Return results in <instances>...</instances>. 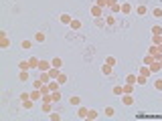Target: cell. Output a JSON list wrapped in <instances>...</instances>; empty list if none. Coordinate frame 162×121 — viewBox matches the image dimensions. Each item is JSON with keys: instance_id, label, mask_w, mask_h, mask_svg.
<instances>
[{"instance_id": "42", "label": "cell", "mask_w": 162, "mask_h": 121, "mask_svg": "<svg viewBox=\"0 0 162 121\" xmlns=\"http://www.w3.org/2000/svg\"><path fill=\"white\" fill-rule=\"evenodd\" d=\"M49 117H51L53 121H59V119H61V115H59V113H49Z\"/></svg>"}, {"instance_id": "2", "label": "cell", "mask_w": 162, "mask_h": 121, "mask_svg": "<svg viewBox=\"0 0 162 121\" xmlns=\"http://www.w3.org/2000/svg\"><path fill=\"white\" fill-rule=\"evenodd\" d=\"M108 6L112 8V12H114V14H118L122 10V4L118 2V0H108Z\"/></svg>"}, {"instance_id": "36", "label": "cell", "mask_w": 162, "mask_h": 121, "mask_svg": "<svg viewBox=\"0 0 162 121\" xmlns=\"http://www.w3.org/2000/svg\"><path fill=\"white\" fill-rule=\"evenodd\" d=\"M43 85H45V83H43V81H40V79L33 81V89H40V87H43Z\"/></svg>"}, {"instance_id": "19", "label": "cell", "mask_w": 162, "mask_h": 121, "mask_svg": "<svg viewBox=\"0 0 162 121\" xmlns=\"http://www.w3.org/2000/svg\"><path fill=\"white\" fill-rule=\"evenodd\" d=\"M101 73H103V75H112V73H114V67H112V65H108V63H105V65L101 67Z\"/></svg>"}, {"instance_id": "22", "label": "cell", "mask_w": 162, "mask_h": 121, "mask_svg": "<svg viewBox=\"0 0 162 121\" xmlns=\"http://www.w3.org/2000/svg\"><path fill=\"white\" fill-rule=\"evenodd\" d=\"M51 105H53V103H49V101H43V105H40L43 113H51Z\"/></svg>"}, {"instance_id": "25", "label": "cell", "mask_w": 162, "mask_h": 121, "mask_svg": "<svg viewBox=\"0 0 162 121\" xmlns=\"http://www.w3.org/2000/svg\"><path fill=\"white\" fill-rule=\"evenodd\" d=\"M93 24H95V26H105L108 22H105V20L101 18V16H97V18H93Z\"/></svg>"}, {"instance_id": "1", "label": "cell", "mask_w": 162, "mask_h": 121, "mask_svg": "<svg viewBox=\"0 0 162 121\" xmlns=\"http://www.w3.org/2000/svg\"><path fill=\"white\" fill-rule=\"evenodd\" d=\"M134 95H132V93H124V95H122V103H124V105H128V107H130V105H134Z\"/></svg>"}, {"instance_id": "13", "label": "cell", "mask_w": 162, "mask_h": 121, "mask_svg": "<svg viewBox=\"0 0 162 121\" xmlns=\"http://www.w3.org/2000/svg\"><path fill=\"white\" fill-rule=\"evenodd\" d=\"M34 40H37V42H45V40H47V34L43 33V30H39V33H34Z\"/></svg>"}, {"instance_id": "40", "label": "cell", "mask_w": 162, "mask_h": 121, "mask_svg": "<svg viewBox=\"0 0 162 121\" xmlns=\"http://www.w3.org/2000/svg\"><path fill=\"white\" fill-rule=\"evenodd\" d=\"M20 47H22V48H31V47H33V42H31V40H22Z\"/></svg>"}, {"instance_id": "31", "label": "cell", "mask_w": 162, "mask_h": 121, "mask_svg": "<svg viewBox=\"0 0 162 121\" xmlns=\"http://www.w3.org/2000/svg\"><path fill=\"white\" fill-rule=\"evenodd\" d=\"M124 93H132V95H134V85L126 83V85H124Z\"/></svg>"}, {"instance_id": "27", "label": "cell", "mask_w": 162, "mask_h": 121, "mask_svg": "<svg viewBox=\"0 0 162 121\" xmlns=\"http://www.w3.org/2000/svg\"><path fill=\"white\" fill-rule=\"evenodd\" d=\"M152 16H154V18H162V8L156 6L154 10H152Z\"/></svg>"}, {"instance_id": "28", "label": "cell", "mask_w": 162, "mask_h": 121, "mask_svg": "<svg viewBox=\"0 0 162 121\" xmlns=\"http://www.w3.org/2000/svg\"><path fill=\"white\" fill-rule=\"evenodd\" d=\"M136 83H138V85H146V83H148V77H144V75H138Z\"/></svg>"}, {"instance_id": "26", "label": "cell", "mask_w": 162, "mask_h": 121, "mask_svg": "<svg viewBox=\"0 0 162 121\" xmlns=\"http://www.w3.org/2000/svg\"><path fill=\"white\" fill-rule=\"evenodd\" d=\"M152 45H162V34H152Z\"/></svg>"}, {"instance_id": "9", "label": "cell", "mask_w": 162, "mask_h": 121, "mask_svg": "<svg viewBox=\"0 0 162 121\" xmlns=\"http://www.w3.org/2000/svg\"><path fill=\"white\" fill-rule=\"evenodd\" d=\"M136 14H138V16H146V14H148V8H146V4L136 6Z\"/></svg>"}, {"instance_id": "17", "label": "cell", "mask_w": 162, "mask_h": 121, "mask_svg": "<svg viewBox=\"0 0 162 121\" xmlns=\"http://www.w3.org/2000/svg\"><path fill=\"white\" fill-rule=\"evenodd\" d=\"M154 60H156L154 54H148V53H146V57H144V60H142V63H144V65H152Z\"/></svg>"}, {"instance_id": "6", "label": "cell", "mask_w": 162, "mask_h": 121, "mask_svg": "<svg viewBox=\"0 0 162 121\" xmlns=\"http://www.w3.org/2000/svg\"><path fill=\"white\" fill-rule=\"evenodd\" d=\"M55 81H57V83H59L61 87H63V85H65V83L69 81V77H67V73H63V71H61V73H59V77H57Z\"/></svg>"}, {"instance_id": "29", "label": "cell", "mask_w": 162, "mask_h": 121, "mask_svg": "<svg viewBox=\"0 0 162 121\" xmlns=\"http://www.w3.org/2000/svg\"><path fill=\"white\" fill-rule=\"evenodd\" d=\"M136 79H138V75H128V77H126V83H130V85H136Z\"/></svg>"}, {"instance_id": "16", "label": "cell", "mask_w": 162, "mask_h": 121, "mask_svg": "<svg viewBox=\"0 0 162 121\" xmlns=\"http://www.w3.org/2000/svg\"><path fill=\"white\" fill-rule=\"evenodd\" d=\"M140 75H144V77H150V75H152V71H150L148 65H142L140 67Z\"/></svg>"}, {"instance_id": "32", "label": "cell", "mask_w": 162, "mask_h": 121, "mask_svg": "<svg viewBox=\"0 0 162 121\" xmlns=\"http://www.w3.org/2000/svg\"><path fill=\"white\" fill-rule=\"evenodd\" d=\"M49 87H51V91H59V87H61V85H59V83H57V81H51V83H49Z\"/></svg>"}, {"instance_id": "39", "label": "cell", "mask_w": 162, "mask_h": 121, "mask_svg": "<svg viewBox=\"0 0 162 121\" xmlns=\"http://www.w3.org/2000/svg\"><path fill=\"white\" fill-rule=\"evenodd\" d=\"M18 99H20V103H22V101H27V99H31V93H20Z\"/></svg>"}, {"instance_id": "11", "label": "cell", "mask_w": 162, "mask_h": 121, "mask_svg": "<svg viewBox=\"0 0 162 121\" xmlns=\"http://www.w3.org/2000/svg\"><path fill=\"white\" fill-rule=\"evenodd\" d=\"M69 103L75 105V107H79V105H81V97H79V95H71V97H69Z\"/></svg>"}, {"instance_id": "24", "label": "cell", "mask_w": 162, "mask_h": 121, "mask_svg": "<svg viewBox=\"0 0 162 121\" xmlns=\"http://www.w3.org/2000/svg\"><path fill=\"white\" fill-rule=\"evenodd\" d=\"M114 95L122 97V95H124V85H115V87H114Z\"/></svg>"}, {"instance_id": "43", "label": "cell", "mask_w": 162, "mask_h": 121, "mask_svg": "<svg viewBox=\"0 0 162 121\" xmlns=\"http://www.w3.org/2000/svg\"><path fill=\"white\" fill-rule=\"evenodd\" d=\"M160 63H162V59H160Z\"/></svg>"}, {"instance_id": "20", "label": "cell", "mask_w": 162, "mask_h": 121, "mask_svg": "<svg viewBox=\"0 0 162 121\" xmlns=\"http://www.w3.org/2000/svg\"><path fill=\"white\" fill-rule=\"evenodd\" d=\"M51 65L57 67V69H61V67H63V59H61V57H55V59L51 60Z\"/></svg>"}, {"instance_id": "3", "label": "cell", "mask_w": 162, "mask_h": 121, "mask_svg": "<svg viewBox=\"0 0 162 121\" xmlns=\"http://www.w3.org/2000/svg\"><path fill=\"white\" fill-rule=\"evenodd\" d=\"M71 20H73V16H71V14H67V12L59 14V22H61V24H71Z\"/></svg>"}, {"instance_id": "34", "label": "cell", "mask_w": 162, "mask_h": 121, "mask_svg": "<svg viewBox=\"0 0 162 121\" xmlns=\"http://www.w3.org/2000/svg\"><path fill=\"white\" fill-rule=\"evenodd\" d=\"M18 81H28V71H20Z\"/></svg>"}, {"instance_id": "38", "label": "cell", "mask_w": 162, "mask_h": 121, "mask_svg": "<svg viewBox=\"0 0 162 121\" xmlns=\"http://www.w3.org/2000/svg\"><path fill=\"white\" fill-rule=\"evenodd\" d=\"M152 34H162V26H160V24L152 26Z\"/></svg>"}, {"instance_id": "8", "label": "cell", "mask_w": 162, "mask_h": 121, "mask_svg": "<svg viewBox=\"0 0 162 121\" xmlns=\"http://www.w3.org/2000/svg\"><path fill=\"white\" fill-rule=\"evenodd\" d=\"M132 10H134V8H132V4H130V2H124L120 12H122V14H132Z\"/></svg>"}, {"instance_id": "15", "label": "cell", "mask_w": 162, "mask_h": 121, "mask_svg": "<svg viewBox=\"0 0 162 121\" xmlns=\"http://www.w3.org/2000/svg\"><path fill=\"white\" fill-rule=\"evenodd\" d=\"M34 107V99L31 97V99H27V101H22V109H33Z\"/></svg>"}, {"instance_id": "5", "label": "cell", "mask_w": 162, "mask_h": 121, "mask_svg": "<svg viewBox=\"0 0 162 121\" xmlns=\"http://www.w3.org/2000/svg\"><path fill=\"white\" fill-rule=\"evenodd\" d=\"M101 14H103V8L97 6V4H93V6H91V16L97 18V16H101Z\"/></svg>"}, {"instance_id": "18", "label": "cell", "mask_w": 162, "mask_h": 121, "mask_svg": "<svg viewBox=\"0 0 162 121\" xmlns=\"http://www.w3.org/2000/svg\"><path fill=\"white\" fill-rule=\"evenodd\" d=\"M31 69V63L28 60H20L18 63V71H28Z\"/></svg>"}, {"instance_id": "7", "label": "cell", "mask_w": 162, "mask_h": 121, "mask_svg": "<svg viewBox=\"0 0 162 121\" xmlns=\"http://www.w3.org/2000/svg\"><path fill=\"white\" fill-rule=\"evenodd\" d=\"M51 67H53V65H51L49 60H43V59H40V63H39V71H40V73H43V71H49Z\"/></svg>"}, {"instance_id": "37", "label": "cell", "mask_w": 162, "mask_h": 121, "mask_svg": "<svg viewBox=\"0 0 162 121\" xmlns=\"http://www.w3.org/2000/svg\"><path fill=\"white\" fill-rule=\"evenodd\" d=\"M154 89H156V91H162V79H156L154 81Z\"/></svg>"}, {"instance_id": "23", "label": "cell", "mask_w": 162, "mask_h": 121, "mask_svg": "<svg viewBox=\"0 0 162 121\" xmlns=\"http://www.w3.org/2000/svg\"><path fill=\"white\" fill-rule=\"evenodd\" d=\"M10 47V40H8V36H2L0 39V48H8Z\"/></svg>"}, {"instance_id": "12", "label": "cell", "mask_w": 162, "mask_h": 121, "mask_svg": "<svg viewBox=\"0 0 162 121\" xmlns=\"http://www.w3.org/2000/svg\"><path fill=\"white\" fill-rule=\"evenodd\" d=\"M148 67H150V71H152V73H158V71L162 69V63H160V60H154V63H152V65H148Z\"/></svg>"}, {"instance_id": "30", "label": "cell", "mask_w": 162, "mask_h": 121, "mask_svg": "<svg viewBox=\"0 0 162 121\" xmlns=\"http://www.w3.org/2000/svg\"><path fill=\"white\" fill-rule=\"evenodd\" d=\"M105 22H108V26H115V22H118V18H115L114 14H112V16H108V20H105Z\"/></svg>"}, {"instance_id": "21", "label": "cell", "mask_w": 162, "mask_h": 121, "mask_svg": "<svg viewBox=\"0 0 162 121\" xmlns=\"http://www.w3.org/2000/svg\"><path fill=\"white\" fill-rule=\"evenodd\" d=\"M28 63H31V69H39L40 59H37V57H31V59H28Z\"/></svg>"}, {"instance_id": "41", "label": "cell", "mask_w": 162, "mask_h": 121, "mask_svg": "<svg viewBox=\"0 0 162 121\" xmlns=\"http://www.w3.org/2000/svg\"><path fill=\"white\" fill-rule=\"evenodd\" d=\"M95 4H97V6H101V8H105V6H108V0H97Z\"/></svg>"}, {"instance_id": "10", "label": "cell", "mask_w": 162, "mask_h": 121, "mask_svg": "<svg viewBox=\"0 0 162 121\" xmlns=\"http://www.w3.org/2000/svg\"><path fill=\"white\" fill-rule=\"evenodd\" d=\"M69 26L73 28V30H81V26H83V22H81L79 18H73V20H71V24H69Z\"/></svg>"}, {"instance_id": "4", "label": "cell", "mask_w": 162, "mask_h": 121, "mask_svg": "<svg viewBox=\"0 0 162 121\" xmlns=\"http://www.w3.org/2000/svg\"><path fill=\"white\" fill-rule=\"evenodd\" d=\"M87 113H89V109L83 107V105H79V109H77V117H79V119H87Z\"/></svg>"}, {"instance_id": "14", "label": "cell", "mask_w": 162, "mask_h": 121, "mask_svg": "<svg viewBox=\"0 0 162 121\" xmlns=\"http://www.w3.org/2000/svg\"><path fill=\"white\" fill-rule=\"evenodd\" d=\"M115 113H118V111H115L114 107H105V109H103V115H105V117H109V119H112V117H115Z\"/></svg>"}, {"instance_id": "33", "label": "cell", "mask_w": 162, "mask_h": 121, "mask_svg": "<svg viewBox=\"0 0 162 121\" xmlns=\"http://www.w3.org/2000/svg\"><path fill=\"white\" fill-rule=\"evenodd\" d=\"M105 63H108V65H112V67H115V65H118V59H115V57H108V59H105Z\"/></svg>"}, {"instance_id": "35", "label": "cell", "mask_w": 162, "mask_h": 121, "mask_svg": "<svg viewBox=\"0 0 162 121\" xmlns=\"http://www.w3.org/2000/svg\"><path fill=\"white\" fill-rule=\"evenodd\" d=\"M87 119H97V111H95V109H89V113H87Z\"/></svg>"}]
</instances>
